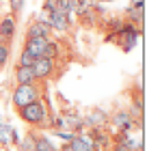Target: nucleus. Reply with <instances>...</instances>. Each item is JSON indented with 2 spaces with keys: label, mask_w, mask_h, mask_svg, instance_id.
<instances>
[{
  "label": "nucleus",
  "mask_w": 160,
  "mask_h": 151,
  "mask_svg": "<svg viewBox=\"0 0 160 151\" xmlns=\"http://www.w3.org/2000/svg\"><path fill=\"white\" fill-rule=\"evenodd\" d=\"M112 151H132L123 140H115V145H112Z\"/></svg>",
  "instance_id": "17"
},
{
  "label": "nucleus",
  "mask_w": 160,
  "mask_h": 151,
  "mask_svg": "<svg viewBox=\"0 0 160 151\" xmlns=\"http://www.w3.org/2000/svg\"><path fill=\"white\" fill-rule=\"evenodd\" d=\"M41 100V86L35 82V84H18L15 86V91H13V106H15V110H20V108H24L28 104H32V101Z\"/></svg>",
  "instance_id": "2"
},
{
  "label": "nucleus",
  "mask_w": 160,
  "mask_h": 151,
  "mask_svg": "<svg viewBox=\"0 0 160 151\" xmlns=\"http://www.w3.org/2000/svg\"><path fill=\"white\" fill-rule=\"evenodd\" d=\"M20 136L15 132V127L9 123H0V145H18Z\"/></svg>",
  "instance_id": "7"
},
{
  "label": "nucleus",
  "mask_w": 160,
  "mask_h": 151,
  "mask_svg": "<svg viewBox=\"0 0 160 151\" xmlns=\"http://www.w3.org/2000/svg\"><path fill=\"white\" fill-rule=\"evenodd\" d=\"M48 24H50L52 30H61V32H65V30H69V15L56 9V11H52V13L48 15Z\"/></svg>",
  "instance_id": "6"
},
{
  "label": "nucleus",
  "mask_w": 160,
  "mask_h": 151,
  "mask_svg": "<svg viewBox=\"0 0 160 151\" xmlns=\"http://www.w3.org/2000/svg\"><path fill=\"white\" fill-rule=\"evenodd\" d=\"M30 69H32V76H35L37 82H43V80L52 78V74L56 71V65H54V61H50V58L43 56V58H37Z\"/></svg>",
  "instance_id": "3"
},
{
  "label": "nucleus",
  "mask_w": 160,
  "mask_h": 151,
  "mask_svg": "<svg viewBox=\"0 0 160 151\" xmlns=\"http://www.w3.org/2000/svg\"><path fill=\"white\" fill-rule=\"evenodd\" d=\"M15 82H18V84H35L37 80H35V76H32V69H30V67H22V65H18V67H15Z\"/></svg>",
  "instance_id": "10"
},
{
  "label": "nucleus",
  "mask_w": 160,
  "mask_h": 151,
  "mask_svg": "<svg viewBox=\"0 0 160 151\" xmlns=\"http://www.w3.org/2000/svg\"><path fill=\"white\" fill-rule=\"evenodd\" d=\"M104 2H112V0H104Z\"/></svg>",
  "instance_id": "20"
},
{
  "label": "nucleus",
  "mask_w": 160,
  "mask_h": 151,
  "mask_svg": "<svg viewBox=\"0 0 160 151\" xmlns=\"http://www.w3.org/2000/svg\"><path fill=\"white\" fill-rule=\"evenodd\" d=\"M106 123V114L102 112V110H91V114H87L84 119H82V125H93V127H98V125H104Z\"/></svg>",
  "instance_id": "11"
},
{
  "label": "nucleus",
  "mask_w": 160,
  "mask_h": 151,
  "mask_svg": "<svg viewBox=\"0 0 160 151\" xmlns=\"http://www.w3.org/2000/svg\"><path fill=\"white\" fill-rule=\"evenodd\" d=\"M18 117L28 125L43 127L46 125V104H43V100H37L32 104H28V106H24V108H20Z\"/></svg>",
  "instance_id": "1"
},
{
  "label": "nucleus",
  "mask_w": 160,
  "mask_h": 151,
  "mask_svg": "<svg viewBox=\"0 0 160 151\" xmlns=\"http://www.w3.org/2000/svg\"><path fill=\"white\" fill-rule=\"evenodd\" d=\"M7 61H9V46L7 43H0V69L7 65Z\"/></svg>",
  "instance_id": "15"
},
{
  "label": "nucleus",
  "mask_w": 160,
  "mask_h": 151,
  "mask_svg": "<svg viewBox=\"0 0 160 151\" xmlns=\"http://www.w3.org/2000/svg\"><path fill=\"white\" fill-rule=\"evenodd\" d=\"M69 147L72 151H93V143L87 134L80 132V134H74V138L69 140Z\"/></svg>",
  "instance_id": "9"
},
{
  "label": "nucleus",
  "mask_w": 160,
  "mask_h": 151,
  "mask_svg": "<svg viewBox=\"0 0 160 151\" xmlns=\"http://www.w3.org/2000/svg\"><path fill=\"white\" fill-rule=\"evenodd\" d=\"M35 138H37V134L28 129V134L20 140V143H18V145H15L18 151H35Z\"/></svg>",
  "instance_id": "13"
},
{
  "label": "nucleus",
  "mask_w": 160,
  "mask_h": 151,
  "mask_svg": "<svg viewBox=\"0 0 160 151\" xmlns=\"http://www.w3.org/2000/svg\"><path fill=\"white\" fill-rule=\"evenodd\" d=\"M35 151H58L54 147V143L46 136V134H39L35 138Z\"/></svg>",
  "instance_id": "12"
},
{
  "label": "nucleus",
  "mask_w": 160,
  "mask_h": 151,
  "mask_svg": "<svg viewBox=\"0 0 160 151\" xmlns=\"http://www.w3.org/2000/svg\"><path fill=\"white\" fill-rule=\"evenodd\" d=\"M11 2V11H13V17L20 13V9H22V4H24V0H9Z\"/></svg>",
  "instance_id": "16"
},
{
  "label": "nucleus",
  "mask_w": 160,
  "mask_h": 151,
  "mask_svg": "<svg viewBox=\"0 0 160 151\" xmlns=\"http://www.w3.org/2000/svg\"><path fill=\"white\" fill-rule=\"evenodd\" d=\"M32 63H35V56H30L26 50H22V54H20V63H18V65H22V67H32Z\"/></svg>",
  "instance_id": "14"
},
{
  "label": "nucleus",
  "mask_w": 160,
  "mask_h": 151,
  "mask_svg": "<svg viewBox=\"0 0 160 151\" xmlns=\"http://www.w3.org/2000/svg\"><path fill=\"white\" fill-rule=\"evenodd\" d=\"M52 32V28L48 22H41V20H35L32 24H28L26 28V39H48Z\"/></svg>",
  "instance_id": "4"
},
{
  "label": "nucleus",
  "mask_w": 160,
  "mask_h": 151,
  "mask_svg": "<svg viewBox=\"0 0 160 151\" xmlns=\"http://www.w3.org/2000/svg\"><path fill=\"white\" fill-rule=\"evenodd\" d=\"M43 11H46V13L56 11V0H46V2H43Z\"/></svg>",
  "instance_id": "18"
},
{
  "label": "nucleus",
  "mask_w": 160,
  "mask_h": 151,
  "mask_svg": "<svg viewBox=\"0 0 160 151\" xmlns=\"http://www.w3.org/2000/svg\"><path fill=\"white\" fill-rule=\"evenodd\" d=\"M58 151H72V147H69V145H63V147H61Z\"/></svg>",
  "instance_id": "19"
},
{
  "label": "nucleus",
  "mask_w": 160,
  "mask_h": 151,
  "mask_svg": "<svg viewBox=\"0 0 160 151\" xmlns=\"http://www.w3.org/2000/svg\"><path fill=\"white\" fill-rule=\"evenodd\" d=\"M48 41H50V39H26L24 50H26L30 56H35V61H37V58H43V56H46V48H48Z\"/></svg>",
  "instance_id": "5"
},
{
  "label": "nucleus",
  "mask_w": 160,
  "mask_h": 151,
  "mask_svg": "<svg viewBox=\"0 0 160 151\" xmlns=\"http://www.w3.org/2000/svg\"><path fill=\"white\" fill-rule=\"evenodd\" d=\"M13 35H15V17L13 15H7L0 22V39L7 43V41L13 39Z\"/></svg>",
  "instance_id": "8"
}]
</instances>
